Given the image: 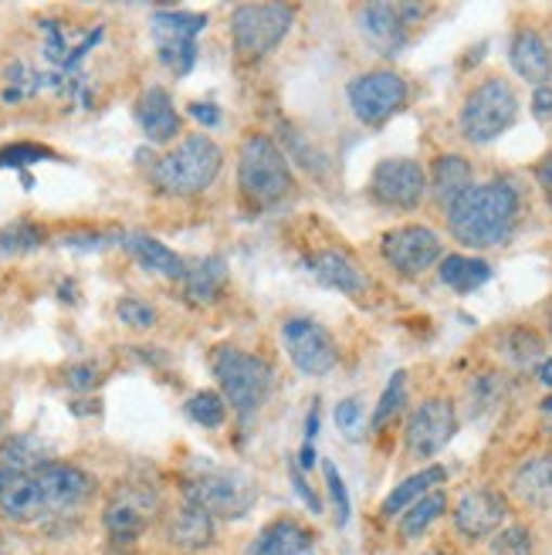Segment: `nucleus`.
I'll use <instances>...</instances> for the list:
<instances>
[{"label":"nucleus","mask_w":552,"mask_h":555,"mask_svg":"<svg viewBox=\"0 0 552 555\" xmlns=\"http://www.w3.org/2000/svg\"><path fill=\"white\" fill-rule=\"evenodd\" d=\"M522 214L518 190L505 180L475 183L464 197L448 210V231L461 247L488 251L512 237Z\"/></svg>","instance_id":"1"},{"label":"nucleus","mask_w":552,"mask_h":555,"mask_svg":"<svg viewBox=\"0 0 552 555\" xmlns=\"http://www.w3.org/2000/svg\"><path fill=\"white\" fill-rule=\"evenodd\" d=\"M187 416L197 427H207V430H217L224 427L228 421V400L220 393H210V390H201L187 400Z\"/></svg>","instance_id":"34"},{"label":"nucleus","mask_w":552,"mask_h":555,"mask_svg":"<svg viewBox=\"0 0 552 555\" xmlns=\"http://www.w3.org/2000/svg\"><path fill=\"white\" fill-rule=\"evenodd\" d=\"M247 555H316V535L295 518H274L247 545Z\"/></svg>","instance_id":"18"},{"label":"nucleus","mask_w":552,"mask_h":555,"mask_svg":"<svg viewBox=\"0 0 552 555\" xmlns=\"http://www.w3.org/2000/svg\"><path fill=\"white\" fill-rule=\"evenodd\" d=\"M424 14L427 8L421 4H367L360 8V35L383 59H397L410 41V24Z\"/></svg>","instance_id":"15"},{"label":"nucleus","mask_w":552,"mask_h":555,"mask_svg":"<svg viewBox=\"0 0 552 555\" xmlns=\"http://www.w3.org/2000/svg\"><path fill=\"white\" fill-rule=\"evenodd\" d=\"M349 108L352 116L360 119L363 126H383L390 116H397L400 108L407 105V81L403 75L390 72V68H380V72H363L349 81Z\"/></svg>","instance_id":"9"},{"label":"nucleus","mask_w":552,"mask_h":555,"mask_svg":"<svg viewBox=\"0 0 552 555\" xmlns=\"http://www.w3.org/2000/svg\"><path fill=\"white\" fill-rule=\"evenodd\" d=\"M509 62H512L515 75L526 78L529 86H536V89L549 86L552 51H549L545 38L539 31H532V27H522V31H515V38L509 44Z\"/></svg>","instance_id":"19"},{"label":"nucleus","mask_w":552,"mask_h":555,"mask_svg":"<svg viewBox=\"0 0 552 555\" xmlns=\"http://www.w3.org/2000/svg\"><path fill=\"white\" fill-rule=\"evenodd\" d=\"M440 268V282H445L451 292L458 295H472L478 292L488 278H491V264L482 258H467V255H451L437 264Z\"/></svg>","instance_id":"29"},{"label":"nucleus","mask_w":552,"mask_h":555,"mask_svg":"<svg viewBox=\"0 0 552 555\" xmlns=\"http://www.w3.org/2000/svg\"><path fill=\"white\" fill-rule=\"evenodd\" d=\"M322 475H325V488H329V498H333V508H336V525H346L349 521V491H346L339 467L333 461H325Z\"/></svg>","instance_id":"40"},{"label":"nucleus","mask_w":552,"mask_h":555,"mask_svg":"<svg viewBox=\"0 0 552 555\" xmlns=\"http://www.w3.org/2000/svg\"><path fill=\"white\" fill-rule=\"evenodd\" d=\"M448 478V470L440 467V464H431L424 470H418V475H410L407 481H400L390 494H386V502H383V515L386 518H400L413 502H421L424 494L437 491V485Z\"/></svg>","instance_id":"27"},{"label":"nucleus","mask_w":552,"mask_h":555,"mask_svg":"<svg viewBox=\"0 0 552 555\" xmlns=\"http://www.w3.org/2000/svg\"><path fill=\"white\" fill-rule=\"evenodd\" d=\"M65 379H68L72 390H92V386L99 383V366L95 363H78V366L68 370Z\"/></svg>","instance_id":"43"},{"label":"nucleus","mask_w":552,"mask_h":555,"mask_svg":"<svg viewBox=\"0 0 552 555\" xmlns=\"http://www.w3.org/2000/svg\"><path fill=\"white\" fill-rule=\"evenodd\" d=\"M505 397V383L499 373H485L472 383V393H467V400H472V413H485L488 406H495Z\"/></svg>","instance_id":"38"},{"label":"nucleus","mask_w":552,"mask_h":555,"mask_svg":"<svg viewBox=\"0 0 552 555\" xmlns=\"http://www.w3.org/2000/svg\"><path fill=\"white\" fill-rule=\"evenodd\" d=\"M512 494L532 512H552V454L522 461L512 475Z\"/></svg>","instance_id":"22"},{"label":"nucleus","mask_w":552,"mask_h":555,"mask_svg":"<svg viewBox=\"0 0 552 555\" xmlns=\"http://www.w3.org/2000/svg\"><path fill=\"white\" fill-rule=\"evenodd\" d=\"M458 434V410L448 397L424 400L403 427V448L413 461H431Z\"/></svg>","instance_id":"12"},{"label":"nucleus","mask_w":552,"mask_h":555,"mask_svg":"<svg viewBox=\"0 0 552 555\" xmlns=\"http://www.w3.org/2000/svg\"><path fill=\"white\" fill-rule=\"evenodd\" d=\"M282 343L301 376H329L339 363L336 339L312 319H288L282 325Z\"/></svg>","instance_id":"14"},{"label":"nucleus","mask_w":552,"mask_h":555,"mask_svg":"<svg viewBox=\"0 0 552 555\" xmlns=\"http://www.w3.org/2000/svg\"><path fill=\"white\" fill-rule=\"evenodd\" d=\"M536 376H539V383H542V386H549V390H552V356H549V359H542V363L536 366Z\"/></svg>","instance_id":"49"},{"label":"nucleus","mask_w":552,"mask_h":555,"mask_svg":"<svg viewBox=\"0 0 552 555\" xmlns=\"http://www.w3.org/2000/svg\"><path fill=\"white\" fill-rule=\"evenodd\" d=\"M292 485H295V491L306 498V505L319 515L322 512V502H319V494L309 488V481H306V475H301V467H292Z\"/></svg>","instance_id":"45"},{"label":"nucleus","mask_w":552,"mask_h":555,"mask_svg":"<svg viewBox=\"0 0 552 555\" xmlns=\"http://www.w3.org/2000/svg\"><path fill=\"white\" fill-rule=\"evenodd\" d=\"M190 116L197 119L201 126H217L220 122V108L214 102H193L190 105Z\"/></svg>","instance_id":"47"},{"label":"nucleus","mask_w":552,"mask_h":555,"mask_svg":"<svg viewBox=\"0 0 552 555\" xmlns=\"http://www.w3.org/2000/svg\"><path fill=\"white\" fill-rule=\"evenodd\" d=\"M427 186L434 193V201L440 210H451L467 190H472V163H467L464 156L458 153H445V156H437L434 166H431V177H427Z\"/></svg>","instance_id":"23"},{"label":"nucleus","mask_w":552,"mask_h":555,"mask_svg":"<svg viewBox=\"0 0 552 555\" xmlns=\"http://www.w3.org/2000/svg\"><path fill=\"white\" fill-rule=\"evenodd\" d=\"M0 515L11 521H21V525L48 518L35 475H17V470L0 467Z\"/></svg>","instance_id":"17"},{"label":"nucleus","mask_w":552,"mask_h":555,"mask_svg":"<svg viewBox=\"0 0 552 555\" xmlns=\"http://www.w3.org/2000/svg\"><path fill=\"white\" fill-rule=\"evenodd\" d=\"M116 315H119V322H123V325L140 328V332L153 328V325H156V319H159L153 305H150V301H143V298H119Z\"/></svg>","instance_id":"39"},{"label":"nucleus","mask_w":552,"mask_h":555,"mask_svg":"<svg viewBox=\"0 0 552 555\" xmlns=\"http://www.w3.org/2000/svg\"><path fill=\"white\" fill-rule=\"evenodd\" d=\"M123 247L132 255V261L140 264L143 271H153V274H163V278H174V282H183L187 274V261L174 251V247H167L163 241L150 237V234H123Z\"/></svg>","instance_id":"25"},{"label":"nucleus","mask_w":552,"mask_h":555,"mask_svg":"<svg viewBox=\"0 0 552 555\" xmlns=\"http://www.w3.org/2000/svg\"><path fill=\"white\" fill-rule=\"evenodd\" d=\"M44 464H51L48 443L38 440L35 434H11L4 443H0V467H4V470L35 475V470H41Z\"/></svg>","instance_id":"28"},{"label":"nucleus","mask_w":552,"mask_h":555,"mask_svg":"<svg viewBox=\"0 0 552 555\" xmlns=\"http://www.w3.org/2000/svg\"><path fill=\"white\" fill-rule=\"evenodd\" d=\"M502 356L509 359L512 366H532L536 359L542 356V339L536 336L532 328H509L502 336Z\"/></svg>","instance_id":"33"},{"label":"nucleus","mask_w":552,"mask_h":555,"mask_svg":"<svg viewBox=\"0 0 552 555\" xmlns=\"http://www.w3.org/2000/svg\"><path fill=\"white\" fill-rule=\"evenodd\" d=\"M210 370L220 383V393H224V400L241 416L255 413L274 386V373L268 366V359L244 352L238 346H217L210 356Z\"/></svg>","instance_id":"4"},{"label":"nucleus","mask_w":552,"mask_h":555,"mask_svg":"<svg viewBox=\"0 0 552 555\" xmlns=\"http://www.w3.org/2000/svg\"><path fill=\"white\" fill-rule=\"evenodd\" d=\"M0 427H4V406H0Z\"/></svg>","instance_id":"51"},{"label":"nucleus","mask_w":552,"mask_h":555,"mask_svg":"<svg viewBox=\"0 0 552 555\" xmlns=\"http://www.w3.org/2000/svg\"><path fill=\"white\" fill-rule=\"evenodd\" d=\"M380 255L397 274L403 278H421L434 264L445 261V244H440L437 231L424 224H407L397 231H386L380 241Z\"/></svg>","instance_id":"11"},{"label":"nucleus","mask_w":552,"mask_h":555,"mask_svg":"<svg viewBox=\"0 0 552 555\" xmlns=\"http://www.w3.org/2000/svg\"><path fill=\"white\" fill-rule=\"evenodd\" d=\"M292 183H295L292 163L282 153V146L265 132L247 135L241 146V159H238V186L247 207L268 210L274 204H282L288 197Z\"/></svg>","instance_id":"3"},{"label":"nucleus","mask_w":552,"mask_h":555,"mask_svg":"<svg viewBox=\"0 0 552 555\" xmlns=\"http://www.w3.org/2000/svg\"><path fill=\"white\" fill-rule=\"evenodd\" d=\"M549 51H552V44H549Z\"/></svg>","instance_id":"53"},{"label":"nucleus","mask_w":552,"mask_h":555,"mask_svg":"<svg viewBox=\"0 0 552 555\" xmlns=\"http://www.w3.org/2000/svg\"><path fill=\"white\" fill-rule=\"evenodd\" d=\"M424 193H427V173L418 159L390 156V159L376 163V170L370 177V197L386 210L421 207Z\"/></svg>","instance_id":"13"},{"label":"nucleus","mask_w":552,"mask_h":555,"mask_svg":"<svg viewBox=\"0 0 552 555\" xmlns=\"http://www.w3.org/2000/svg\"><path fill=\"white\" fill-rule=\"evenodd\" d=\"M295 8L285 4H241L231 14V38L234 51L244 62L265 59L268 51L282 44V38L292 31Z\"/></svg>","instance_id":"7"},{"label":"nucleus","mask_w":552,"mask_h":555,"mask_svg":"<svg viewBox=\"0 0 552 555\" xmlns=\"http://www.w3.org/2000/svg\"><path fill=\"white\" fill-rule=\"evenodd\" d=\"M217 518L207 515L201 505H193V502H183L170 521H167V542L180 552H204L214 545L217 539Z\"/></svg>","instance_id":"21"},{"label":"nucleus","mask_w":552,"mask_h":555,"mask_svg":"<svg viewBox=\"0 0 552 555\" xmlns=\"http://www.w3.org/2000/svg\"><path fill=\"white\" fill-rule=\"evenodd\" d=\"M41 159H54V153L44 146H35V143H17V146L0 150V166H27V163H41Z\"/></svg>","instance_id":"41"},{"label":"nucleus","mask_w":552,"mask_h":555,"mask_svg":"<svg viewBox=\"0 0 552 555\" xmlns=\"http://www.w3.org/2000/svg\"><path fill=\"white\" fill-rule=\"evenodd\" d=\"M445 512H448V494L437 488V491L424 494L421 502H413V505L400 515V535H403V539H421Z\"/></svg>","instance_id":"30"},{"label":"nucleus","mask_w":552,"mask_h":555,"mask_svg":"<svg viewBox=\"0 0 552 555\" xmlns=\"http://www.w3.org/2000/svg\"><path fill=\"white\" fill-rule=\"evenodd\" d=\"M518 119V95L509 86L505 78H485L482 86H475L467 92L461 116H458V129L467 143L475 146H488L499 135H505Z\"/></svg>","instance_id":"5"},{"label":"nucleus","mask_w":552,"mask_h":555,"mask_svg":"<svg viewBox=\"0 0 552 555\" xmlns=\"http://www.w3.org/2000/svg\"><path fill=\"white\" fill-rule=\"evenodd\" d=\"M488 555H536V542L526 525H505L491 535Z\"/></svg>","instance_id":"36"},{"label":"nucleus","mask_w":552,"mask_h":555,"mask_svg":"<svg viewBox=\"0 0 552 555\" xmlns=\"http://www.w3.org/2000/svg\"><path fill=\"white\" fill-rule=\"evenodd\" d=\"M549 336H552V315H549Z\"/></svg>","instance_id":"52"},{"label":"nucleus","mask_w":552,"mask_h":555,"mask_svg":"<svg viewBox=\"0 0 552 555\" xmlns=\"http://www.w3.org/2000/svg\"><path fill=\"white\" fill-rule=\"evenodd\" d=\"M183 498L214 518H244L258 502V485L231 467H207L183 481Z\"/></svg>","instance_id":"6"},{"label":"nucleus","mask_w":552,"mask_h":555,"mask_svg":"<svg viewBox=\"0 0 552 555\" xmlns=\"http://www.w3.org/2000/svg\"><path fill=\"white\" fill-rule=\"evenodd\" d=\"M35 478H38V488L44 498V512L54 521H65V518L78 515L95 494V478L89 475V470H81L78 464L51 461L41 470H35Z\"/></svg>","instance_id":"10"},{"label":"nucleus","mask_w":552,"mask_h":555,"mask_svg":"<svg viewBox=\"0 0 552 555\" xmlns=\"http://www.w3.org/2000/svg\"><path fill=\"white\" fill-rule=\"evenodd\" d=\"M136 119H140V129L150 143H170V139L180 132V116L174 108V99L167 89H159V86H153L140 95Z\"/></svg>","instance_id":"24"},{"label":"nucleus","mask_w":552,"mask_h":555,"mask_svg":"<svg viewBox=\"0 0 552 555\" xmlns=\"http://www.w3.org/2000/svg\"><path fill=\"white\" fill-rule=\"evenodd\" d=\"M41 244H44V228L31 224V220H14V224L0 228V258L31 255Z\"/></svg>","instance_id":"31"},{"label":"nucleus","mask_w":552,"mask_h":555,"mask_svg":"<svg viewBox=\"0 0 552 555\" xmlns=\"http://www.w3.org/2000/svg\"><path fill=\"white\" fill-rule=\"evenodd\" d=\"M505 515H509V502L502 491L472 488V491H464L454 505V529L467 542H482L502 529Z\"/></svg>","instance_id":"16"},{"label":"nucleus","mask_w":552,"mask_h":555,"mask_svg":"<svg viewBox=\"0 0 552 555\" xmlns=\"http://www.w3.org/2000/svg\"><path fill=\"white\" fill-rule=\"evenodd\" d=\"M156 44H159V62L174 75H187L193 68V62H197V38L156 31Z\"/></svg>","instance_id":"32"},{"label":"nucleus","mask_w":552,"mask_h":555,"mask_svg":"<svg viewBox=\"0 0 552 555\" xmlns=\"http://www.w3.org/2000/svg\"><path fill=\"white\" fill-rule=\"evenodd\" d=\"M204 27H207L204 14H180V11H156L153 14V31H170V35L197 38Z\"/></svg>","instance_id":"37"},{"label":"nucleus","mask_w":552,"mask_h":555,"mask_svg":"<svg viewBox=\"0 0 552 555\" xmlns=\"http://www.w3.org/2000/svg\"><path fill=\"white\" fill-rule=\"evenodd\" d=\"M65 247H72V251H102V247L108 244V237L102 234H68L62 237Z\"/></svg>","instance_id":"44"},{"label":"nucleus","mask_w":552,"mask_h":555,"mask_svg":"<svg viewBox=\"0 0 552 555\" xmlns=\"http://www.w3.org/2000/svg\"><path fill=\"white\" fill-rule=\"evenodd\" d=\"M403 400H407V373H394L390 383H386V390L373 410V421H370V430H383L386 424L394 421V416L403 410Z\"/></svg>","instance_id":"35"},{"label":"nucleus","mask_w":552,"mask_h":555,"mask_svg":"<svg viewBox=\"0 0 552 555\" xmlns=\"http://www.w3.org/2000/svg\"><path fill=\"white\" fill-rule=\"evenodd\" d=\"M316 434H319V400H316V406L309 410V427H306V443H312V440H316Z\"/></svg>","instance_id":"50"},{"label":"nucleus","mask_w":552,"mask_h":555,"mask_svg":"<svg viewBox=\"0 0 552 555\" xmlns=\"http://www.w3.org/2000/svg\"><path fill=\"white\" fill-rule=\"evenodd\" d=\"M220 166H224L220 146L210 135L197 132V135H187L170 153H163L153 163L150 180L159 193H167V197H197V193L210 190Z\"/></svg>","instance_id":"2"},{"label":"nucleus","mask_w":552,"mask_h":555,"mask_svg":"<svg viewBox=\"0 0 552 555\" xmlns=\"http://www.w3.org/2000/svg\"><path fill=\"white\" fill-rule=\"evenodd\" d=\"M336 424L343 434L349 437H360V427H363V403L360 400H343L336 406Z\"/></svg>","instance_id":"42"},{"label":"nucleus","mask_w":552,"mask_h":555,"mask_svg":"<svg viewBox=\"0 0 552 555\" xmlns=\"http://www.w3.org/2000/svg\"><path fill=\"white\" fill-rule=\"evenodd\" d=\"M306 268L319 285L333 288V292H343V295H363L367 292V274L360 271V264H356L349 255L336 251V247L316 251L306 261Z\"/></svg>","instance_id":"20"},{"label":"nucleus","mask_w":552,"mask_h":555,"mask_svg":"<svg viewBox=\"0 0 552 555\" xmlns=\"http://www.w3.org/2000/svg\"><path fill=\"white\" fill-rule=\"evenodd\" d=\"M532 113H536V119H552V86H542V89H536V95H532Z\"/></svg>","instance_id":"48"},{"label":"nucleus","mask_w":552,"mask_h":555,"mask_svg":"<svg viewBox=\"0 0 552 555\" xmlns=\"http://www.w3.org/2000/svg\"><path fill=\"white\" fill-rule=\"evenodd\" d=\"M156 515H159L156 488L143 481H123L108 494V502L102 508V525L116 545H129L146 535Z\"/></svg>","instance_id":"8"},{"label":"nucleus","mask_w":552,"mask_h":555,"mask_svg":"<svg viewBox=\"0 0 552 555\" xmlns=\"http://www.w3.org/2000/svg\"><path fill=\"white\" fill-rule=\"evenodd\" d=\"M228 288V264L224 258H201L187 264L183 274V298L190 305H210Z\"/></svg>","instance_id":"26"},{"label":"nucleus","mask_w":552,"mask_h":555,"mask_svg":"<svg viewBox=\"0 0 552 555\" xmlns=\"http://www.w3.org/2000/svg\"><path fill=\"white\" fill-rule=\"evenodd\" d=\"M536 180H539V190H542V197L552 210V153H545L542 163L536 166Z\"/></svg>","instance_id":"46"}]
</instances>
